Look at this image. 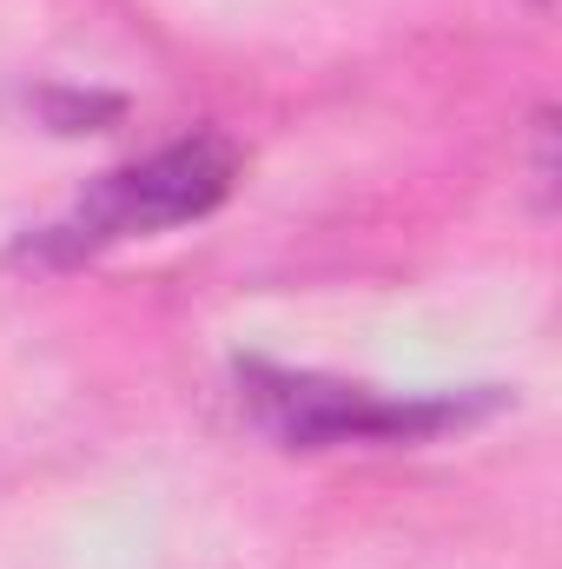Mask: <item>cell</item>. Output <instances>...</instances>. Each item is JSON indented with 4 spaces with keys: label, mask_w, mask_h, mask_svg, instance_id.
<instances>
[{
    "label": "cell",
    "mask_w": 562,
    "mask_h": 569,
    "mask_svg": "<svg viewBox=\"0 0 562 569\" xmlns=\"http://www.w3.org/2000/svg\"><path fill=\"white\" fill-rule=\"evenodd\" d=\"M239 179V152L219 140V133H192V140H172L159 152H145L133 166L107 172L67 219H53L47 232L27 239V259H53V266H73L100 246H120V239H145V232H172L185 219H205Z\"/></svg>",
    "instance_id": "6da1fadb"
},
{
    "label": "cell",
    "mask_w": 562,
    "mask_h": 569,
    "mask_svg": "<svg viewBox=\"0 0 562 569\" xmlns=\"http://www.w3.org/2000/svg\"><path fill=\"white\" fill-rule=\"evenodd\" d=\"M239 398L259 425L291 450H331V443H391L430 437L456 425V398H384L371 385H344L324 371H284V365H239Z\"/></svg>",
    "instance_id": "7a4b0ae2"
}]
</instances>
